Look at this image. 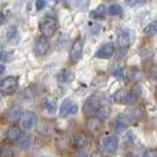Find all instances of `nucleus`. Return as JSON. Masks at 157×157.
Returning a JSON list of instances; mask_svg holds the SVG:
<instances>
[{
  "label": "nucleus",
  "mask_w": 157,
  "mask_h": 157,
  "mask_svg": "<svg viewBox=\"0 0 157 157\" xmlns=\"http://www.w3.org/2000/svg\"><path fill=\"white\" fill-rule=\"evenodd\" d=\"M19 78L17 76H8L0 80V92L4 95H11L17 91L18 88Z\"/></svg>",
  "instance_id": "nucleus-1"
},
{
  "label": "nucleus",
  "mask_w": 157,
  "mask_h": 157,
  "mask_svg": "<svg viewBox=\"0 0 157 157\" xmlns=\"http://www.w3.org/2000/svg\"><path fill=\"white\" fill-rule=\"evenodd\" d=\"M39 28H40V32H41V36H43V37H46V39L51 37V36H54L55 32H57V28H58L57 19L55 18L43 19Z\"/></svg>",
  "instance_id": "nucleus-2"
},
{
  "label": "nucleus",
  "mask_w": 157,
  "mask_h": 157,
  "mask_svg": "<svg viewBox=\"0 0 157 157\" xmlns=\"http://www.w3.org/2000/svg\"><path fill=\"white\" fill-rule=\"evenodd\" d=\"M50 51V40L43 36L36 39L35 46H33V52H35L37 57H44L47 55V52Z\"/></svg>",
  "instance_id": "nucleus-3"
},
{
  "label": "nucleus",
  "mask_w": 157,
  "mask_h": 157,
  "mask_svg": "<svg viewBox=\"0 0 157 157\" xmlns=\"http://www.w3.org/2000/svg\"><path fill=\"white\" fill-rule=\"evenodd\" d=\"M101 108V99L98 98V95H91V97L87 98L86 103L83 106V112L87 114H92L97 113Z\"/></svg>",
  "instance_id": "nucleus-4"
},
{
  "label": "nucleus",
  "mask_w": 157,
  "mask_h": 157,
  "mask_svg": "<svg viewBox=\"0 0 157 157\" xmlns=\"http://www.w3.org/2000/svg\"><path fill=\"white\" fill-rule=\"evenodd\" d=\"M81 55H83V39L77 37L72 43L71 51H69V58H71L72 62H77L81 58Z\"/></svg>",
  "instance_id": "nucleus-5"
},
{
  "label": "nucleus",
  "mask_w": 157,
  "mask_h": 157,
  "mask_svg": "<svg viewBox=\"0 0 157 157\" xmlns=\"http://www.w3.org/2000/svg\"><path fill=\"white\" fill-rule=\"evenodd\" d=\"M19 120H21V127L25 131L32 130L36 125V123H37V117H36V114L33 112H24Z\"/></svg>",
  "instance_id": "nucleus-6"
},
{
  "label": "nucleus",
  "mask_w": 157,
  "mask_h": 157,
  "mask_svg": "<svg viewBox=\"0 0 157 157\" xmlns=\"http://www.w3.org/2000/svg\"><path fill=\"white\" fill-rule=\"evenodd\" d=\"M117 149H119V139H117L116 136L109 135V136H106V138H103V141H102L103 152L112 155V153H114Z\"/></svg>",
  "instance_id": "nucleus-7"
},
{
  "label": "nucleus",
  "mask_w": 157,
  "mask_h": 157,
  "mask_svg": "<svg viewBox=\"0 0 157 157\" xmlns=\"http://www.w3.org/2000/svg\"><path fill=\"white\" fill-rule=\"evenodd\" d=\"M76 112H77V105L73 101L69 99V98L63 99V102L61 103V108H59L61 117H66V116H69V114H75Z\"/></svg>",
  "instance_id": "nucleus-8"
},
{
  "label": "nucleus",
  "mask_w": 157,
  "mask_h": 157,
  "mask_svg": "<svg viewBox=\"0 0 157 157\" xmlns=\"http://www.w3.org/2000/svg\"><path fill=\"white\" fill-rule=\"evenodd\" d=\"M114 44L113 43H105L99 47L97 52H95V57L99 58V59H109V58L113 57L114 54Z\"/></svg>",
  "instance_id": "nucleus-9"
},
{
  "label": "nucleus",
  "mask_w": 157,
  "mask_h": 157,
  "mask_svg": "<svg viewBox=\"0 0 157 157\" xmlns=\"http://www.w3.org/2000/svg\"><path fill=\"white\" fill-rule=\"evenodd\" d=\"M142 95V87L141 86H134L130 91L127 92V98H125V102L128 105H135L138 102V99Z\"/></svg>",
  "instance_id": "nucleus-10"
},
{
  "label": "nucleus",
  "mask_w": 157,
  "mask_h": 157,
  "mask_svg": "<svg viewBox=\"0 0 157 157\" xmlns=\"http://www.w3.org/2000/svg\"><path fill=\"white\" fill-rule=\"evenodd\" d=\"M128 125H130V117L127 114H119L116 123H114V128H116L117 132H124L128 128Z\"/></svg>",
  "instance_id": "nucleus-11"
},
{
  "label": "nucleus",
  "mask_w": 157,
  "mask_h": 157,
  "mask_svg": "<svg viewBox=\"0 0 157 157\" xmlns=\"http://www.w3.org/2000/svg\"><path fill=\"white\" fill-rule=\"evenodd\" d=\"M21 135H22L21 128H19L18 125H15V124L10 125V127L7 128V131H6V139L10 141V142H17Z\"/></svg>",
  "instance_id": "nucleus-12"
},
{
  "label": "nucleus",
  "mask_w": 157,
  "mask_h": 157,
  "mask_svg": "<svg viewBox=\"0 0 157 157\" xmlns=\"http://www.w3.org/2000/svg\"><path fill=\"white\" fill-rule=\"evenodd\" d=\"M131 43V36L128 33V30L121 29L119 30V35H117V46L120 48H127Z\"/></svg>",
  "instance_id": "nucleus-13"
},
{
  "label": "nucleus",
  "mask_w": 157,
  "mask_h": 157,
  "mask_svg": "<svg viewBox=\"0 0 157 157\" xmlns=\"http://www.w3.org/2000/svg\"><path fill=\"white\" fill-rule=\"evenodd\" d=\"M22 116V110H21V106H11L10 109L7 110V113H6V119L8 120L10 123H15L17 120H19Z\"/></svg>",
  "instance_id": "nucleus-14"
},
{
  "label": "nucleus",
  "mask_w": 157,
  "mask_h": 157,
  "mask_svg": "<svg viewBox=\"0 0 157 157\" xmlns=\"http://www.w3.org/2000/svg\"><path fill=\"white\" fill-rule=\"evenodd\" d=\"M57 78H58V81H59V83H62V84L71 83V81L75 78V72L72 71V69H62V71L58 73Z\"/></svg>",
  "instance_id": "nucleus-15"
},
{
  "label": "nucleus",
  "mask_w": 157,
  "mask_h": 157,
  "mask_svg": "<svg viewBox=\"0 0 157 157\" xmlns=\"http://www.w3.org/2000/svg\"><path fill=\"white\" fill-rule=\"evenodd\" d=\"M102 127V120H99L98 117H90L87 120V131L90 132H98Z\"/></svg>",
  "instance_id": "nucleus-16"
},
{
  "label": "nucleus",
  "mask_w": 157,
  "mask_h": 157,
  "mask_svg": "<svg viewBox=\"0 0 157 157\" xmlns=\"http://www.w3.org/2000/svg\"><path fill=\"white\" fill-rule=\"evenodd\" d=\"M43 109L48 114H54L55 112L58 110V106H57V101H55V98H47V99H44Z\"/></svg>",
  "instance_id": "nucleus-17"
},
{
  "label": "nucleus",
  "mask_w": 157,
  "mask_h": 157,
  "mask_svg": "<svg viewBox=\"0 0 157 157\" xmlns=\"http://www.w3.org/2000/svg\"><path fill=\"white\" fill-rule=\"evenodd\" d=\"M30 142H32V138H30L29 134H22V135L19 136V139L17 141V146L21 150H26L28 147L30 146Z\"/></svg>",
  "instance_id": "nucleus-18"
},
{
  "label": "nucleus",
  "mask_w": 157,
  "mask_h": 157,
  "mask_svg": "<svg viewBox=\"0 0 157 157\" xmlns=\"http://www.w3.org/2000/svg\"><path fill=\"white\" fill-rule=\"evenodd\" d=\"M73 144L77 147H83L88 144V135L86 132H77L73 138Z\"/></svg>",
  "instance_id": "nucleus-19"
},
{
  "label": "nucleus",
  "mask_w": 157,
  "mask_h": 157,
  "mask_svg": "<svg viewBox=\"0 0 157 157\" xmlns=\"http://www.w3.org/2000/svg\"><path fill=\"white\" fill-rule=\"evenodd\" d=\"M106 13H108V8L105 7V6H99V7H97L94 11L91 13V17L95 19L98 18H103V17L106 15Z\"/></svg>",
  "instance_id": "nucleus-20"
},
{
  "label": "nucleus",
  "mask_w": 157,
  "mask_h": 157,
  "mask_svg": "<svg viewBox=\"0 0 157 157\" xmlns=\"http://www.w3.org/2000/svg\"><path fill=\"white\" fill-rule=\"evenodd\" d=\"M98 113V119L103 120V119H108L109 114H110V105H103L99 108V110L97 112Z\"/></svg>",
  "instance_id": "nucleus-21"
},
{
  "label": "nucleus",
  "mask_w": 157,
  "mask_h": 157,
  "mask_svg": "<svg viewBox=\"0 0 157 157\" xmlns=\"http://www.w3.org/2000/svg\"><path fill=\"white\" fill-rule=\"evenodd\" d=\"M108 14L112 17H117V15H121L123 14V8L120 4H112L110 7L108 8Z\"/></svg>",
  "instance_id": "nucleus-22"
},
{
  "label": "nucleus",
  "mask_w": 157,
  "mask_h": 157,
  "mask_svg": "<svg viewBox=\"0 0 157 157\" xmlns=\"http://www.w3.org/2000/svg\"><path fill=\"white\" fill-rule=\"evenodd\" d=\"M125 98H127V92H125V90H119V91L113 95L114 102H124Z\"/></svg>",
  "instance_id": "nucleus-23"
},
{
  "label": "nucleus",
  "mask_w": 157,
  "mask_h": 157,
  "mask_svg": "<svg viewBox=\"0 0 157 157\" xmlns=\"http://www.w3.org/2000/svg\"><path fill=\"white\" fill-rule=\"evenodd\" d=\"M145 33L146 35H155V33H157V19L156 21H152L145 28Z\"/></svg>",
  "instance_id": "nucleus-24"
},
{
  "label": "nucleus",
  "mask_w": 157,
  "mask_h": 157,
  "mask_svg": "<svg viewBox=\"0 0 157 157\" xmlns=\"http://www.w3.org/2000/svg\"><path fill=\"white\" fill-rule=\"evenodd\" d=\"M113 76H116L119 80H121L123 77H124V73H123V69L121 68H116L113 71Z\"/></svg>",
  "instance_id": "nucleus-25"
},
{
  "label": "nucleus",
  "mask_w": 157,
  "mask_h": 157,
  "mask_svg": "<svg viewBox=\"0 0 157 157\" xmlns=\"http://www.w3.org/2000/svg\"><path fill=\"white\" fill-rule=\"evenodd\" d=\"M144 157H157V149H147L144 153Z\"/></svg>",
  "instance_id": "nucleus-26"
},
{
  "label": "nucleus",
  "mask_w": 157,
  "mask_h": 157,
  "mask_svg": "<svg viewBox=\"0 0 157 157\" xmlns=\"http://www.w3.org/2000/svg\"><path fill=\"white\" fill-rule=\"evenodd\" d=\"M44 6H46V2H43V0H40V2L36 3V8H37V10H41V8H44Z\"/></svg>",
  "instance_id": "nucleus-27"
},
{
  "label": "nucleus",
  "mask_w": 157,
  "mask_h": 157,
  "mask_svg": "<svg viewBox=\"0 0 157 157\" xmlns=\"http://www.w3.org/2000/svg\"><path fill=\"white\" fill-rule=\"evenodd\" d=\"M145 2H127L128 6H139V4H144Z\"/></svg>",
  "instance_id": "nucleus-28"
},
{
  "label": "nucleus",
  "mask_w": 157,
  "mask_h": 157,
  "mask_svg": "<svg viewBox=\"0 0 157 157\" xmlns=\"http://www.w3.org/2000/svg\"><path fill=\"white\" fill-rule=\"evenodd\" d=\"M4 71H6V66L0 63V75H3V73H4Z\"/></svg>",
  "instance_id": "nucleus-29"
},
{
  "label": "nucleus",
  "mask_w": 157,
  "mask_h": 157,
  "mask_svg": "<svg viewBox=\"0 0 157 157\" xmlns=\"http://www.w3.org/2000/svg\"><path fill=\"white\" fill-rule=\"evenodd\" d=\"M77 157H87V155H86V153H78Z\"/></svg>",
  "instance_id": "nucleus-30"
},
{
  "label": "nucleus",
  "mask_w": 157,
  "mask_h": 157,
  "mask_svg": "<svg viewBox=\"0 0 157 157\" xmlns=\"http://www.w3.org/2000/svg\"><path fill=\"white\" fill-rule=\"evenodd\" d=\"M2 155H3V152H2V147H0V157H2Z\"/></svg>",
  "instance_id": "nucleus-31"
},
{
  "label": "nucleus",
  "mask_w": 157,
  "mask_h": 157,
  "mask_svg": "<svg viewBox=\"0 0 157 157\" xmlns=\"http://www.w3.org/2000/svg\"><path fill=\"white\" fill-rule=\"evenodd\" d=\"M41 157H47V156H41Z\"/></svg>",
  "instance_id": "nucleus-32"
}]
</instances>
